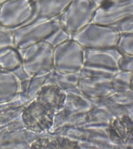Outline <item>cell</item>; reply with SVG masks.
Returning <instances> with one entry per match:
<instances>
[{
	"mask_svg": "<svg viewBox=\"0 0 133 149\" xmlns=\"http://www.w3.org/2000/svg\"><path fill=\"white\" fill-rule=\"evenodd\" d=\"M95 10L93 0H72L59 17L60 24L72 36L90 23Z\"/></svg>",
	"mask_w": 133,
	"mask_h": 149,
	"instance_id": "1",
	"label": "cell"
},
{
	"mask_svg": "<svg viewBox=\"0 0 133 149\" xmlns=\"http://www.w3.org/2000/svg\"><path fill=\"white\" fill-rule=\"evenodd\" d=\"M119 36L111 26L90 23L72 37L80 46L98 49L114 46Z\"/></svg>",
	"mask_w": 133,
	"mask_h": 149,
	"instance_id": "2",
	"label": "cell"
},
{
	"mask_svg": "<svg viewBox=\"0 0 133 149\" xmlns=\"http://www.w3.org/2000/svg\"><path fill=\"white\" fill-rule=\"evenodd\" d=\"M60 26L59 17L26 24L14 31V44L20 48L28 47L45 40Z\"/></svg>",
	"mask_w": 133,
	"mask_h": 149,
	"instance_id": "3",
	"label": "cell"
},
{
	"mask_svg": "<svg viewBox=\"0 0 133 149\" xmlns=\"http://www.w3.org/2000/svg\"><path fill=\"white\" fill-rule=\"evenodd\" d=\"M33 13V0H4L0 6V26L15 29L27 24Z\"/></svg>",
	"mask_w": 133,
	"mask_h": 149,
	"instance_id": "4",
	"label": "cell"
},
{
	"mask_svg": "<svg viewBox=\"0 0 133 149\" xmlns=\"http://www.w3.org/2000/svg\"><path fill=\"white\" fill-rule=\"evenodd\" d=\"M131 17H133V0H127L97 7L90 23L111 26Z\"/></svg>",
	"mask_w": 133,
	"mask_h": 149,
	"instance_id": "5",
	"label": "cell"
},
{
	"mask_svg": "<svg viewBox=\"0 0 133 149\" xmlns=\"http://www.w3.org/2000/svg\"><path fill=\"white\" fill-rule=\"evenodd\" d=\"M72 1L33 0L34 13L26 24L41 22L60 17Z\"/></svg>",
	"mask_w": 133,
	"mask_h": 149,
	"instance_id": "6",
	"label": "cell"
},
{
	"mask_svg": "<svg viewBox=\"0 0 133 149\" xmlns=\"http://www.w3.org/2000/svg\"><path fill=\"white\" fill-rule=\"evenodd\" d=\"M72 37L70 34L60 26L56 29L50 36H48L44 41L48 43L51 46L53 45H60L68 40Z\"/></svg>",
	"mask_w": 133,
	"mask_h": 149,
	"instance_id": "7",
	"label": "cell"
},
{
	"mask_svg": "<svg viewBox=\"0 0 133 149\" xmlns=\"http://www.w3.org/2000/svg\"><path fill=\"white\" fill-rule=\"evenodd\" d=\"M14 44V31L0 27V51L5 48L11 47Z\"/></svg>",
	"mask_w": 133,
	"mask_h": 149,
	"instance_id": "8",
	"label": "cell"
},
{
	"mask_svg": "<svg viewBox=\"0 0 133 149\" xmlns=\"http://www.w3.org/2000/svg\"><path fill=\"white\" fill-rule=\"evenodd\" d=\"M111 27L114 29L120 34L133 33V17H127L116 23Z\"/></svg>",
	"mask_w": 133,
	"mask_h": 149,
	"instance_id": "9",
	"label": "cell"
},
{
	"mask_svg": "<svg viewBox=\"0 0 133 149\" xmlns=\"http://www.w3.org/2000/svg\"><path fill=\"white\" fill-rule=\"evenodd\" d=\"M94 5L95 6V9L100 6L103 5L108 3H113L116 2H122L127 0H93Z\"/></svg>",
	"mask_w": 133,
	"mask_h": 149,
	"instance_id": "10",
	"label": "cell"
},
{
	"mask_svg": "<svg viewBox=\"0 0 133 149\" xmlns=\"http://www.w3.org/2000/svg\"><path fill=\"white\" fill-rule=\"evenodd\" d=\"M4 0H0V6L1 5V4H2V3L3 2Z\"/></svg>",
	"mask_w": 133,
	"mask_h": 149,
	"instance_id": "11",
	"label": "cell"
},
{
	"mask_svg": "<svg viewBox=\"0 0 133 149\" xmlns=\"http://www.w3.org/2000/svg\"><path fill=\"white\" fill-rule=\"evenodd\" d=\"M0 27H1V26H0Z\"/></svg>",
	"mask_w": 133,
	"mask_h": 149,
	"instance_id": "12",
	"label": "cell"
}]
</instances>
